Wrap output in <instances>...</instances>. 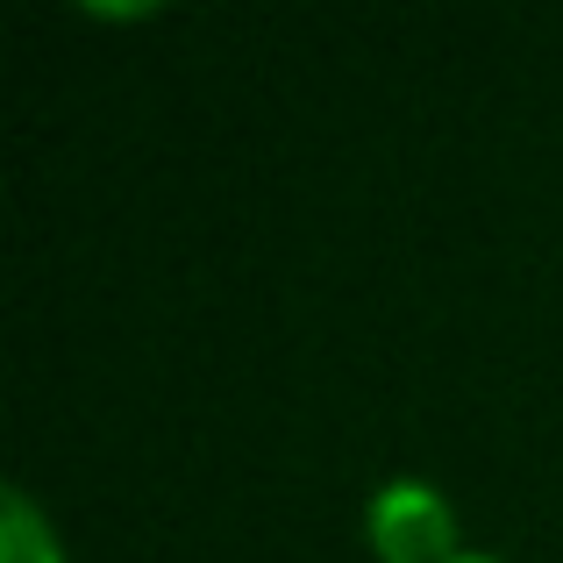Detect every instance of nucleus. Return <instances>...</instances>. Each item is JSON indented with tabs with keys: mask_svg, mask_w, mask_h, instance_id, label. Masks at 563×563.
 Here are the masks:
<instances>
[{
	"mask_svg": "<svg viewBox=\"0 0 563 563\" xmlns=\"http://www.w3.org/2000/svg\"><path fill=\"white\" fill-rule=\"evenodd\" d=\"M364 528H372V550L385 563H450L456 550V507L421 478H385L364 507Z\"/></svg>",
	"mask_w": 563,
	"mask_h": 563,
	"instance_id": "1",
	"label": "nucleus"
},
{
	"mask_svg": "<svg viewBox=\"0 0 563 563\" xmlns=\"http://www.w3.org/2000/svg\"><path fill=\"white\" fill-rule=\"evenodd\" d=\"M0 521H8V563H65V550H57V536L43 528V514H36L29 493L0 499Z\"/></svg>",
	"mask_w": 563,
	"mask_h": 563,
	"instance_id": "2",
	"label": "nucleus"
},
{
	"mask_svg": "<svg viewBox=\"0 0 563 563\" xmlns=\"http://www.w3.org/2000/svg\"><path fill=\"white\" fill-rule=\"evenodd\" d=\"M450 563H499V556H471V550H464V556H450Z\"/></svg>",
	"mask_w": 563,
	"mask_h": 563,
	"instance_id": "3",
	"label": "nucleus"
}]
</instances>
